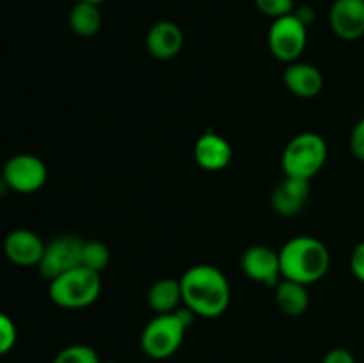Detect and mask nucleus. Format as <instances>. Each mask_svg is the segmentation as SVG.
Wrapping results in <instances>:
<instances>
[{
    "mask_svg": "<svg viewBox=\"0 0 364 363\" xmlns=\"http://www.w3.org/2000/svg\"><path fill=\"white\" fill-rule=\"evenodd\" d=\"M185 308L194 315L213 319L223 315L231 301V287L226 274L210 263L188 267L180 278Z\"/></svg>",
    "mask_w": 364,
    "mask_h": 363,
    "instance_id": "obj_1",
    "label": "nucleus"
},
{
    "mask_svg": "<svg viewBox=\"0 0 364 363\" xmlns=\"http://www.w3.org/2000/svg\"><path fill=\"white\" fill-rule=\"evenodd\" d=\"M279 262L284 280L309 285L326 276L331 265V253L318 238L299 235L281 248Z\"/></svg>",
    "mask_w": 364,
    "mask_h": 363,
    "instance_id": "obj_2",
    "label": "nucleus"
},
{
    "mask_svg": "<svg viewBox=\"0 0 364 363\" xmlns=\"http://www.w3.org/2000/svg\"><path fill=\"white\" fill-rule=\"evenodd\" d=\"M194 313L188 308H178L173 313H156L141 333V347L153 359L173 356L183 344L185 331L191 326Z\"/></svg>",
    "mask_w": 364,
    "mask_h": 363,
    "instance_id": "obj_3",
    "label": "nucleus"
},
{
    "mask_svg": "<svg viewBox=\"0 0 364 363\" xmlns=\"http://www.w3.org/2000/svg\"><path fill=\"white\" fill-rule=\"evenodd\" d=\"M102 278L95 270L77 267L50 281L48 295L57 306L68 310L85 308L98 299Z\"/></svg>",
    "mask_w": 364,
    "mask_h": 363,
    "instance_id": "obj_4",
    "label": "nucleus"
},
{
    "mask_svg": "<svg viewBox=\"0 0 364 363\" xmlns=\"http://www.w3.org/2000/svg\"><path fill=\"white\" fill-rule=\"evenodd\" d=\"M327 160V144L322 135L304 132L291 139L283 152V169L287 177L311 180Z\"/></svg>",
    "mask_w": 364,
    "mask_h": 363,
    "instance_id": "obj_5",
    "label": "nucleus"
},
{
    "mask_svg": "<svg viewBox=\"0 0 364 363\" xmlns=\"http://www.w3.org/2000/svg\"><path fill=\"white\" fill-rule=\"evenodd\" d=\"M308 43V25L295 13L276 18L269 28V48L276 59L295 63Z\"/></svg>",
    "mask_w": 364,
    "mask_h": 363,
    "instance_id": "obj_6",
    "label": "nucleus"
},
{
    "mask_svg": "<svg viewBox=\"0 0 364 363\" xmlns=\"http://www.w3.org/2000/svg\"><path fill=\"white\" fill-rule=\"evenodd\" d=\"M82 246L84 241L75 235H60L45 246V253L38 269L48 281L60 274L82 265Z\"/></svg>",
    "mask_w": 364,
    "mask_h": 363,
    "instance_id": "obj_7",
    "label": "nucleus"
},
{
    "mask_svg": "<svg viewBox=\"0 0 364 363\" xmlns=\"http://www.w3.org/2000/svg\"><path fill=\"white\" fill-rule=\"evenodd\" d=\"M48 171L39 157L31 153H18L11 157L2 169L4 184L21 194H31L45 185Z\"/></svg>",
    "mask_w": 364,
    "mask_h": 363,
    "instance_id": "obj_8",
    "label": "nucleus"
},
{
    "mask_svg": "<svg viewBox=\"0 0 364 363\" xmlns=\"http://www.w3.org/2000/svg\"><path fill=\"white\" fill-rule=\"evenodd\" d=\"M240 265L249 280L265 285V287H276L283 280L279 251H274L272 248H267V246L258 244L245 249Z\"/></svg>",
    "mask_w": 364,
    "mask_h": 363,
    "instance_id": "obj_9",
    "label": "nucleus"
},
{
    "mask_svg": "<svg viewBox=\"0 0 364 363\" xmlns=\"http://www.w3.org/2000/svg\"><path fill=\"white\" fill-rule=\"evenodd\" d=\"M331 28L343 41L364 36V0H334L329 13Z\"/></svg>",
    "mask_w": 364,
    "mask_h": 363,
    "instance_id": "obj_10",
    "label": "nucleus"
},
{
    "mask_svg": "<svg viewBox=\"0 0 364 363\" xmlns=\"http://www.w3.org/2000/svg\"><path fill=\"white\" fill-rule=\"evenodd\" d=\"M45 242L41 241L38 233L31 230H13L4 241V255L7 260L21 267L39 265L45 253Z\"/></svg>",
    "mask_w": 364,
    "mask_h": 363,
    "instance_id": "obj_11",
    "label": "nucleus"
},
{
    "mask_svg": "<svg viewBox=\"0 0 364 363\" xmlns=\"http://www.w3.org/2000/svg\"><path fill=\"white\" fill-rule=\"evenodd\" d=\"M309 182L311 180L284 177V180L272 192V198H270L272 209L284 217L297 216L299 212H302V209L308 203L309 192H311Z\"/></svg>",
    "mask_w": 364,
    "mask_h": 363,
    "instance_id": "obj_12",
    "label": "nucleus"
},
{
    "mask_svg": "<svg viewBox=\"0 0 364 363\" xmlns=\"http://www.w3.org/2000/svg\"><path fill=\"white\" fill-rule=\"evenodd\" d=\"M183 31L174 21L162 20L151 25L146 36V48L155 59L169 60L183 48Z\"/></svg>",
    "mask_w": 364,
    "mask_h": 363,
    "instance_id": "obj_13",
    "label": "nucleus"
},
{
    "mask_svg": "<svg viewBox=\"0 0 364 363\" xmlns=\"http://www.w3.org/2000/svg\"><path fill=\"white\" fill-rule=\"evenodd\" d=\"M231 144L217 132H206L196 141V162L206 171H220L231 162Z\"/></svg>",
    "mask_w": 364,
    "mask_h": 363,
    "instance_id": "obj_14",
    "label": "nucleus"
},
{
    "mask_svg": "<svg viewBox=\"0 0 364 363\" xmlns=\"http://www.w3.org/2000/svg\"><path fill=\"white\" fill-rule=\"evenodd\" d=\"M283 82L288 91L294 93L299 98H313L323 88L322 71L313 64L299 63V60L288 64L283 75Z\"/></svg>",
    "mask_w": 364,
    "mask_h": 363,
    "instance_id": "obj_15",
    "label": "nucleus"
},
{
    "mask_svg": "<svg viewBox=\"0 0 364 363\" xmlns=\"http://www.w3.org/2000/svg\"><path fill=\"white\" fill-rule=\"evenodd\" d=\"M183 302L180 280L162 278L155 281L148 292V305L155 313H173Z\"/></svg>",
    "mask_w": 364,
    "mask_h": 363,
    "instance_id": "obj_16",
    "label": "nucleus"
},
{
    "mask_svg": "<svg viewBox=\"0 0 364 363\" xmlns=\"http://www.w3.org/2000/svg\"><path fill=\"white\" fill-rule=\"evenodd\" d=\"M308 285H302L299 281L291 280H281L276 285V302L277 308L283 313L290 317L302 315L309 306V295H308Z\"/></svg>",
    "mask_w": 364,
    "mask_h": 363,
    "instance_id": "obj_17",
    "label": "nucleus"
},
{
    "mask_svg": "<svg viewBox=\"0 0 364 363\" xmlns=\"http://www.w3.org/2000/svg\"><path fill=\"white\" fill-rule=\"evenodd\" d=\"M68 21H70V28L73 31V34L80 36V38H91L102 28V11L96 4L78 0L71 7Z\"/></svg>",
    "mask_w": 364,
    "mask_h": 363,
    "instance_id": "obj_18",
    "label": "nucleus"
},
{
    "mask_svg": "<svg viewBox=\"0 0 364 363\" xmlns=\"http://www.w3.org/2000/svg\"><path fill=\"white\" fill-rule=\"evenodd\" d=\"M110 262V249L102 241H84L82 246V267L102 273Z\"/></svg>",
    "mask_w": 364,
    "mask_h": 363,
    "instance_id": "obj_19",
    "label": "nucleus"
},
{
    "mask_svg": "<svg viewBox=\"0 0 364 363\" xmlns=\"http://www.w3.org/2000/svg\"><path fill=\"white\" fill-rule=\"evenodd\" d=\"M53 363H102L98 352L84 344L68 345L63 351L57 352Z\"/></svg>",
    "mask_w": 364,
    "mask_h": 363,
    "instance_id": "obj_20",
    "label": "nucleus"
},
{
    "mask_svg": "<svg viewBox=\"0 0 364 363\" xmlns=\"http://www.w3.org/2000/svg\"><path fill=\"white\" fill-rule=\"evenodd\" d=\"M255 4L259 13L270 16L272 20L287 16V14H291L295 11L294 0H255Z\"/></svg>",
    "mask_w": 364,
    "mask_h": 363,
    "instance_id": "obj_21",
    "label": "nucleus"
},
{
    "mask_svg": "<svg viewBox=\"0 0 364 363\" xmlns=\"http://www.w3.org/2000/svg\"><path fill=\"white\" fill-rule=\"evenodd\" d=\"M14 344H16V326L6 313H0V356L7 354Z\"/></svg>",
    "mask_w": 364,
    "mask_h": 363,
    "instance_id": "obj_22",
    "label": "nucleus"
},
{
    "mask_svg": "<svg viewBox=\"0 0 364 363\" xmlns=\"http://www.w3.org/2000/svg\"><path fill=\"white\" fill-rule=\"evenodd\" d=\"M350 149L359 160H364V117L358 121L350 135Z\"/></svg>",
    "mask_w": 364,
    "mask_h": 363,
    "instance_id": "obj_23",
    "label": "nucleus"
},
{
    "mask_svg": "<svg viewBox=\"0 0 364 363\" xmlns=\"http://www.w3.org/2000/svg\"><path fill=\"white\" fill-rule=\"evenodd\" d=\"M350 269L354 276L364 283V241L354 248L350 256Z\"/></svg>",
    "mask_w": 364,
    "mask_h": 363,
    "instance_id": "obj_24",
    "label": "nucleus"
},
{
    "mask_svg": "<svg viewBox=\"0 0 364 363\" xmlns=\"http://www.w3.org/2000/svg\"><path fill=\"white\" fill-rule=\"evenodd\" d=\"M322 363H355V358L348 349L336 347L331 349V351L323 356Z\"/></svg>",
    "mask_w": 364,
    "mask_h": 363,
    "instance_id": "obj_25",
    "label": "nucleus"
},
{
    "mask_svg": "<svg viewBox=\"0 0 364 363\" xmlns=\"http://www.w3.org/2000/svg\"><path fill=\"white\" fill-rule=\"evenodd\" d=\"M82 2H91V4H96V6H102V4L107 2V0H82Z\"/></svg>",
    "mask_w": 364,
    "mask_h": 363,
    "instance_id": "obj_26",
    "label": "nucleus"
},
{
    "mask_svg": "<svg viewBox=\"0 0 364 363\" xmlns=\"http://www.w3.org/2000/svg\"><path fill=\"white\" fill-rule=\"evenodd\" d=\"M107 363H119V362H107Z\"/></svg>",
    "mask_w": 364,
    "mask_h": 363,
    "instance_id": "obj_27",
    "label": "nucleus"
}]
</instances>
